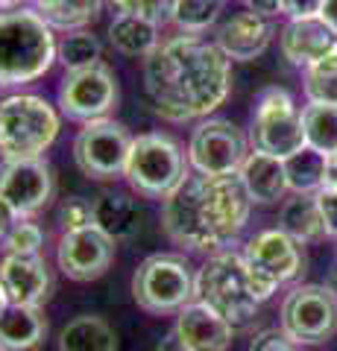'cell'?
<instances>
[{
	"label": "cell",
	"mask_w": 337,
	"mask_h": 351,
	"mask_svg": "<svg viewBox=\"0 0 337 351\" xmlns=\"http://www.w3.org/2000/svg\"><path fill=\"white\" fill-rule=\"evenodd\" d=\"M144 91L170 123L205 120L232 91V59L214 41L182 32L144 59Z\"/></svg>",
	"instance_id": "6da1fadb"
},
{
	"label": "cell",
	"mask_w": 337,
	"mask_h": 351,
	"mask_svg": "<svg viewBox=\"0 0 337 351\" xmlns=\"http://www.w3.org/2000/svg\"><path fill=\"white\" fill-rule=\"evenodd\" d=\"M253 196L241 176L191 173L161 199V228L176 246L191 252H223L244 232Z\"/></svg>",
	"instance_id": "7a4b0ae2"
},
{
	"label": "cell",
	"mask_w": 337,
	"mask_h": 351,
	"mask_svg": "<svg viewBox=\"0 0 337 351\" xmlns=\"http://www.w3.org/2000/svg\"><path fill=\"white\" fill-rule=\"evenodd\" d=\"M59 62L53 27L36 9L0 12V85H27Z\"/></svg>",
	"instance_id": "3957f363"
},
{
	"label": "cell",
	"mask_w": 337,
	"mask_h": 351,
	"mask_svg": "<svg viewBox=\"0 0 337 351\" xmlns=\"http://www.w3.org/2000/svg\"><path fill=\"white\" fill-rule=\"evenodd\" d=\"M194 299L209 304L211 311H217L235 328L253 322L261 304L253 295V290H249L244 255L232 249L214 252L200 267L197 278H194Z\"/></svg>",
	"instance_id": "277c9868"
},
{
	"label": "cell",
	"mask_w": 337,
	"mask_h": 351,
	"mask_svg": "<svg viewBox=\"0 0 337 351\" xmlns=\"http://www.w3.org/2000/svg\"><path fill=\"white\" fill-rule=\"evenodd\" d=\"M59 135V112L38 94L0 100V156L3 161L41 158Z\"/></svg>",
	"instance_id": "5b68a950"
},
{
	"label": "cell",
	"mask_w": 337,
	"mask_h": 351,
	"mask_svg": "<svg viewBox=\"0 0 337 351\" xmlns=\"http://www.w3.org/2000/svg\"><path fill=\"white\" fill-rule=\"evenodd\" d=\"M126 182L147 199H165L191 176L188 156L165 132H147L132 141L126 158Z\"/></svg>",
	"instance_id": "8992f818"
},
{
	"label": "cell",
	"mask_w": 337,
	"mask_h": 351,
	"mask_svg": "<svg viewBox=\"0 0 337 351\" xmlns=\"http://www.w3.org/2000/svg\"><path fill=\"white\" fill-rule=\"evenodd\" d=\"M194 272L188 261L173 252H159L141 261L132 276V299L141 311L165 316L179 313L185 304L194 302Z\"/></svg>",
	"instance_id": "52a82bcc"
},
{
	"label": "cell",
	"mask_w": 337,
	"mask_h": 351,
	"mask_svg": "<svg viewBox=\"0 0 337 351\" xmlns=\"http://www.w3.org/2000/svg\"><path fill=\"white\" fill-rule=\"evenodd\" d=\"M249 144H253V149L276 158H290L308 147L302 112L285 88H267L258 97L253 112V129H249Z\"/></svg>",
	"instance_id": "ba28073f"
},
{
	"label": "cell",
	"mask_w": 337,
	"mask_h": 351,
	"mask_svg": "<svg viewBox=\"0 0 337 351\" xmlns=\"http://www.w3.org/2000/svg\"><path fill=\"white\" fill-rule=\"evenodd\" d=\"M281 331L297 346H320L337 334V293L329 284L293 287L281 302Z\"/></svg>",
	"instance_id": "9c48e42d"
},
{
	"label": "cell",
	"mask_w": 337,
	"mask_h": 351,
	"mask_svg": "<svg viewBox=\"0 0 337 351\" xmlns=\"http://www.w3.org/2000/svg\"><path fill=\"white\" fill-rule=\"evenodd\" d=\"M132 135L124 123H117L112 117L91 120L80 129L77 141H73V161L82 176L97 182H108L124 176L126 158L132 149Z\"/></svg>",
	"instance_id": "30bf717a"
},
{
	"label": "cell",
	"mask_w": 337,
	"mask_h": 351,
	"mask_svg": "<svg viewBox=\"0 0 337 351\" xmlns=\"http://www.w3.org/2000/svg\"><path fill=\"white\" fill-rule=\"evenodd\" d=\"M249 156V144L241 126L223 117H205L191 132L188 164L202 176H235Z\"/></svg>",
	"instance_id": "8fae6325"
},
{
	"label": "cell",
	"mask_w": 337,
	"mask_h": 351,
	"mask_svg": "<svg viewBox=\"0 0 337 351\" xmlns=\"http://www.w3.org/2000/svg\"><path fill=\"white\" fill-rule=\"evenodd\" d=\"M117 80L108 64H94L85 71H68L59 85V108L68 120L91 123V120L108 117L117 106Z\"/></svg>",
	"instance_id": "7c38bea8"
},
{
	"label": "cell",
	"mask_w": 337,
	"mask_h": 351,
	"mask_svg": "<svg viewBox=\"0 0 337 351\" xmlns=\"http://www.w3.org/2000/svg\"><path fill=\"white\" fill-rule=\"evenodd\" d=\"M115 261V240L97 226L80 232H62L56 263L71 281H97L103 278Z\"/></svg>",
	"instance_id": "4fadbf2b"
},
{
	"label": "cell",
	"mask_w": 337,
	"mask_h": 351,
	"mask_svg": "<svg viewBox=\"0 0 337 351\" xmlns=\"http://www.w3.org/2000/svg\"><path fill=\"white\" fill-rule=\"evenodd\" d=\"M0 196L21 217L41 211L53 196V170L45 158H15L0 167Z\"/></svg>",
	"instance_id": "5bb4252c"
},
{
	"label": "cell",
	"mask_w": 337,
	"mask_h": 351,
	"mask_svg": "<svg viewBox=\"0 0 337 351\" xmlns=\"http://www.w3.org/2000/svg\"><path fill=\"white\" fill-rule=\"evenodd\" d=\"M246 267H253L261 276H267L276 284H288L302 276L305 269V255L299 249V240H293L281 228H270L261 232L246 243L244 249Z\"/></svg>",
	"instance_id": "9a60e30c"
},
{
	"label": "cell",
	"mask_w": 337,
	"mask_h": 351,
	"mask_svg": "<svg viewBox=\"0 0 337 351\" xmlns=\"http://www.w3.org/2000/svg\"><path fill=\"white\" fill-rule=\"evenodd\" d=\"M273 18L253 12V9H244V12L232 15L229 21H223L217 27V47H220L232 62H253L255 56H261L270 41H273Z\"/></svg>",
	"instance_id": "2e32d148"
},
{
	"label": "cell",
	"mask_w": 337,
	"mask_h": 351,
	"mask_svg": "<svg viewBox=\"0 0 337 351\" xmlns=\"http://www.w3.org/2000/svg\"><path fill=\"white\" fill-rule=\"evenodd\" d=\"M173 331L179 334L188 351H226L235 339V325L197 299L176 313Z\"/></svg>",
	"instance_id": "e0dca14e"
},
{
	"label": "cell",
	"mask_w": 337,
	"mask_h": 351,
	"mask_svg": "<svg viewBox=\"0 0 337 351\" xmlns=\"http://www.w3.org/2000/svg\"><path fill=\"white\" fill-rule=\"evenodd\" d=\"M281 53L290 64L297 68H308V64L320 62L325 53L337 47V32L325 24L320 15L314 18H293L279 36Z\"/></svg>",
	"instance_id": "ac0fdd59"
},
{
	"label": "cell",
	"mask_w": 337,
	"mask_h": 351,
	"mask_svg": "<svg viewBox=\"0 0 337 351\" xmlns=\"http://www.w3.org/2000/svg\"><path fill=\"white\" fill-rule=\"evenodd\" d=\"M0 284L12 304L41 307L50 295V269L41 255H6L0 261Z\"/></svg>",
	"instance_id": "d6986e66"
},
{
	"label": "cell",
	"mask_w": 337,
	"mask_h": 351,
	"mask_svg": "<svg viewBox=\"0 0 337 351\" xmlns=\"http://www.w3.org/2000/svg\"><path fill=\"white\" fill-rule=\"evenodd\" d=\"M237 176H241L244 188L249 191V196H253V202H258V205L279 202L281 196L290 191L285 158L267 156V152H258V149H253L246 156L244 167Z\"/></svg>",
	"instance_id": "ffe728a7"
},
{
	"label": "cell",
	"mask_w": 337,
	"mask_h": 351,
	"mask_svg": "<svg viewBox=\"0 0 337 351\" xmlns=\"http://www.w3.org/2000/svg\"><path fill=\"white\" fill-rule=\"evenodd\" d=\"M94 226L115 243L135 240L144 228V211L129 193H100L94 199Z\"/></svg>",
	"instance_id": "44dd1931"
},
{
	"label": "cell",
	"mask_w": 337,
	"mask_h": 351,
	"mask_svg": "<svg viewBox=\"0 0 337 351\" xmlns=\"http://www.w3.org/2000/svg\"><path fill=\"white\" fill-rule=\"evenodd\" d=\"M47 337V319L41 307L9 304L0 316V351H36Z\"/></svg>",
	"instance_id": "7402d4cb"
},
{
	"label": "cell",
	"mask_w": 337,
	"mask_h": 351,
	"mask_svg": "<svg viewBox=\"0 0 337 351\" xmlns=\"http://www.w3.org/2000/svg\"><path fill=\"white\" fill-rule=\"evenodd\" d=\"M159 27H161L159 21H150L144 15L117 12L112 24H108V44L129 59H147L161 44Z\"/></svg>",
	"instance_id": "603a6c76"
},
{
	"label": "cell",
	"mask_w": 337,
	"mask_h": 351,
	"mask_svg": "<svg viewBox=\"0 0 337 351\" xmlns=\"http://www.w3.org/2000/svg\"><path fill=\"white\" fill-rule=\"evenodd\" d=\"M279 228L299 243H314V240H323L329 234L317 193H293L290 199H285L279 211Z\"/></svg>",
	"instance_id": "cb8c5ba5"
},
{
	"label": "cell",
	"mask_w": 337,
	"mask_h": 351,
	"mask_svg": "<svg viewBox=\"0 0 337 351\" xmlns=\"http://www.w3.org/2000/svg\"><path fill=\"white\" fill-rule=\"evenodd\" d=\"M59 351H117V334L103 316L82 313L62 328Z\"/></svg>",
	"instance_id": "d4e9b609"
},
{
	"label": "cell",
	"mask_w": 337,
	"mask_h": 351,
	"mask_svg": "<svg viewBox=\"0 0 337 351\" xmlns=\"http://www.w3.org/2000/svg\"><path fill=\"white\" fill-rule=\"evenodd\" d=\"M302 126L311 149L332 156L337 152V106L332 103H308L302 108Z\"/></svg>",
	"instance_id": "484cf974"
},
{
	"label": "cell",
	"mask_w": 337,
	"mask_h": 351,
	"mask_svg": "<svg viewBox=\"0 0 337 351\" xmlns=\"http://www.w3.org/2000/svg\"><path fill=\"white\" fill-rule=\"evenodd\" d=\"M288 182L293 193H317L325 182V156L317 149H299L297 156L285 158Z\"/></svg>",
	"instance_id": "4316f807"
},
{
	"label": "cell",
	"mask_w": 337,
	"mask_h": 351,
	"mask_svg": "<svg viewBox=\"0 0 337 351\" xmlns=\"http://www.w3.org/2000/svg\"><path fill=\"white\" fill-rule=\"evenodd\" d=\"M103 59V44L91 29H73L59 41V62L65 71H85L100 64Z\"/></svg>",
	"instance_id": "83f0119b"
},
{
	"label": "cell",
	"mask_w": 337,
	"mask_h": 351,
	"mask_svg": "<svg viewBox=\"0 0 337 351\" xmlns=\"http://www.w3.org/2000/svg\"><path fill=\"white\" fill-rule=\"evenodd\" d=\"M220 6L223 0H173L170 21L188 36H202L209 27H214Z\"/></svg>",
	"instance_id": "f1b7e54d"
},
{
	"label": "cell",
	"mask_w": 337,
	"mask_h": 351,
	"mask_svg": "<svg viewBox=\"0 0 337 351\" xmlns=\"http://www.w3.org/2000/svg\"><path fill=\"white\" fill-rule=\"evenodd\" d=\"M305 97L308 103L337 106V47L305 68Z\"/></svg>",
	"instance_id": "f546056e"
},
{
	"label": "cell",
	"mask_w": 337,
	"mask_h": 351,
	"mask_svg": "<svg viewBox=\"0 0 337 351\" xmlns=\"http://www.w3.org/2000/svg\"><path fill=\"white\" fill-rule=\"evenodd\" d=\"M103 9V0H65L59 9H53L50 15H45V21L53 29H65V32H73V29H85L91 21L100 15Z\"/></svg>",
	"instance_id": "4dcf8cb0"
},
{
	"label": "cell",
	"mask_w": 337,
	"mask_h": 351,
	"mask_svg": "<svg viewBox=\"0 0 337 351\" xmlns=\"http://www.w3.org/2000/svg\"><path fill=\"white\" fill-rule=\"evenodd\" d=\"M41 246H45V232H41V226L30 223V219H21L3 240L6 255H38Z\"/></svg>",
	"instance_id": "1f68e13d"
},
{
	"label": "cell",
	"mask_w": 337,
	"mask_h": 351,
	"mask_svg": "<svg viewBox=\"0 0 337 351\" xmlns=\"http://www.w3.org/2000/svg\"><path fill=\"white\" fill-rule=\"evenodd\" d=\"M59 226L62 232H80V228L94 226V202L82 196H71L59 208Z\"/></svg>",
	"instance_id": "d6a6232c"
},
{
	"label": "cell",
	"mask_w": 337,
	"mask_h": 351,
	"mask_svg": "<svg viewBox=\"0 0 337 351\" xmlns=\"http://www.w3.org/2000/svg\"><path fill=\"white\" fill-rule=\"evenodd\" d=\"M117 12H129V15H144L150 21L165 24L173 12V0H112Z\"/></svg>",
	"instance_id": "836d02e7"
},
{
	"label": "cell",
	"mask_w": 337,
	"mask_h": 351,
	"mask_svg": "<svg viewBox=\"0 0 337 351\" xmlns=\"http://www.w3.org/2000/svg\"><path fill=\"white\" fill-rule=\"evenodd\" d=\"M249 351H297V343H290L288 334L279 331V328H267V331L253 337Z\"/></svg>",
	"instance_id": "e575fe53"
},
{
	"label": "cell",
	"mask_w": 337,
	"mask_h": 351,
	"mask_svg": "<svg viewBox=\"0 0 337 351\" xmlns=\"http://www.w3.org/2000/svg\"><path fill=\"white\" fill-rule=\"evenodd\" d=\"M317 202H320V211L325 219V232L337 237V188H320Z\"/></svg>",
	"instance_id": "d590c367"
},
{
	"label": "cell",
	"mask_w": 337,
	"mask_h": 351,
	"mask_svg": "<svg viewBox=\"0 0 337 351\" xmlns=\"http://www.w3.org/2000/svg\"><path fill=\"white\" fill-rule=\"evenodd\" d=\"M323 9V0H279V12L293 18H314L320 15Z\"/></svg>",
	"instance_id": "8d00e7d4"
},
{
	"label": "cell",
	"mask_w": 337,
	"mask_h": 351,
	"mask_svg": "<svg viewBox=\"0 0 337 351\" xmlns=\"http://www.w3.org/2000/svg\"><path fill=\"white\" fill-rule=\"evenodd\" d=\"M21 219H24V217H21L15 208L9 205L3 196H0V243H3V240L9 237V232H12V228L21 223Z\"/></svg>",
	"instance_id": "74e56055"
},
{
	"label": "cell",
	"mask_w": 337,
	"mask_h": 351,
	"mask_svg": "<svg viewBox=\"0 0 337 351\" xmlns=\"http://www.w3.org/2000/svg\"><path fill=\"white\" fill-rule=\"evenodd\" d=\"M156 351H188V348H185V343L179 339V334H176V331H167L165 337L159 339Z\"/></svg>",
	"instance_id": "f35d334b"
},
{
	"label": "cell",
	"mask_w": 337,
	"mask_h": 351,
	"mask_svg": "<svg viewBox=\"0 0 337 351\" xmlns=\"http://www.w3.org/2000/svg\"><path fill=\"white\" fill-rule=\"evenodd\" d=\"M323 188H337V152L325 156V182Z\"/></svg>",
	"instance_id": "ab89813d"
},
{
	"label": "cell",
	"mask_w": 337,
	"mask_h": 351,
	"mask_svg": "<svg viewBox=\"0 0 337 351\" xmlns=\"http://www.w3.org/2000/svg\"><path fill=\"white\" fill-rule=\"evenodd\" d=\"M320 18L337 32V0H323V9H320Z\"/></svg>",
	"instance_id": "60d3db41"
},
{
	"label": "cell",
	"mask_w": 337,
	"mask_h": 351,
	"mask_svg": "<svg viewBox=\"0 0 337 351\" xmlns=\"http://www.w3.org/2000/svg\"><path fill=\"white\" fill-rule=\"evenodd\" d=\"M27 0H0V12H15V9H24Z\"/></svg>",
	"instance_id": "b9f144b4"
},
{
	"label": "cell",
	"mask_w": 337,
	"mask_h": 351,
	"mask_svg": "<svg viewBox=\"0 0 337 351\" xmlns=\"http://www.w3.org/2000/svg\"><path fill=\"white\" fill-rule=\"evenodd\" d=\"M9 304H12V302H9V293H6L3 284H0V316H3V313L9 311Z\"/></svg>",
	"instance_id": "7bdbcfd3"
},
{
	"label": "cell",
	"mask_w": 337,
	"mask_h": 351,
	"mask_svg": "<svg viewBox=\"0 0 337 351\" xmlns=\"http://www.w3.org/2000/svg\"><path fill=\"white\" fill-rule=\"evenodd\" d=\"M241 3H246V6H249V3H253V0H241Z\"/></svg>",
	"instance_id": "ee69618b"
}]
</instances>
